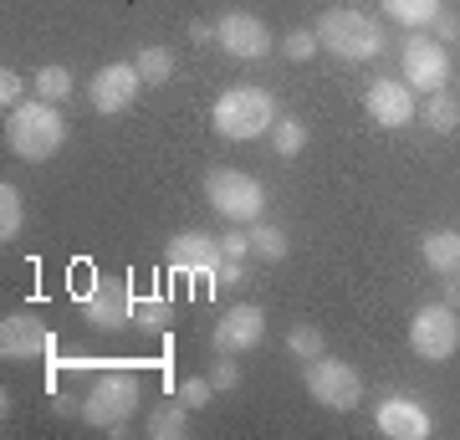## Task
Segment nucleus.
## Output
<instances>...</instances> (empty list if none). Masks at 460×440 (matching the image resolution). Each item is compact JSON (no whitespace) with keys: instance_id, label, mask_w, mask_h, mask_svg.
Instances as JSON below:
<instances>
[{"instance_id":"5","label":"nucleus","mask_w":460,"mask_h":440,"mask_svg":"<svg viewBox=\"0 0 460 440\" xmlns=\"http://www.w3.org/2000/svg\"><path fill=\"white\" fill-rule=\"evenodd\" d=\"M205 200H210V211H220L230 226H256L266 211V190L256 175L246 169H210L205 175Z\"/></svg>"},{"instance_id":"23","label":"nucleus","mask_w":460,"mask_h":440,"mask_svg":"<svg viewBox=\"0 0 460 440\" xmlns=\"http://www.w3.org/2000/svg\"><path fill=\"white\" fill-rule=\"evenodd\" d=\"M271 148H277L281 159H296V154L307 148V123H302L296 113L277 118V123H271Z\"/></svg>"},{"instance_id":"4","label":"nucleus","mask_w":460,"mask_h":440,"mask_svg":"<svg viewBox=\"0 0 460 440\" xmlns=\"http://www.w3.org/2000/svg\"><path fill=\"white\" fill-rule=\"evenodd\" d=\"M313 31H317V47L332 51L338 62H368V57L384 51L378 21L363 16V11H323V21H317Z\"/></svg>"},{"instance_id":"2","label":"nucleus","mask_w":460,"mask_h":440,"mask_svg":"<svg viewBox=\"0 0 460 440\" xmlns=\"http://www.w3.org/2000/svg\"><path fill=\"white\" fill-rule=\"evenodd\" d=\"M5 144H11V154H16V159L47 164L51 154L66 144V118L57 113V103H47V98L21 103V108H11V123H5Z\"/></svg>"},{"instance_id":"22","label":"nucleus","mask_w":460,"mask_h":440,"mask_svg":"<svg viewBox=\"0 0 460 440\" xmlns=\"http://www.w3.org/2000/svg\"><path fill=\"white\" fill-rule=\"evenodd\" d=\"M287 251H292V241L281 226H266V220L251 226V256L256 261H287Z\"/></svg>"},{"instance_id":"25","label":"nucleus","mask_w":460,"mask_h":440,"mask_svg":"<svg viewBox=\"0 0 460 440\" xmlns=\"http://www.w3.org/2000/svg\"><path fill=\"white\" fill-rule=\"evenodd\" d=\"M174 308H169L164 297H133V328L138 333H164Z\"/></svg>"},{"instance_id":"26","label":"nucleus","mask_w":460,"mask_h":440,"mask_svg":"<svg viewBox=\"0 0 460 440\" xmlns=\"http://www.w3.org/2000/svg\"><path fill=\"white\" fill-rule=\"evenodd\" d=\"M31 87H36V98L66 103V98H72V72H66V67H41V72L31 77Z\"/></svg>"},{"instance_id":"11","label":"nucleus","mask_w":460,"mask_h":440,"mask_svg":"<svg viewBox=\"0 0 460 440\" xmlns=\"http://www.w3.org/2000/svg\"><path fill=\"white\" fill-rule=\"evenodd\" d=\"M266 338V312L256 302H235V308L220 312V323L210 333V348L215 354H246Z\"/></svg>"},{"instance_id":"32","label":"nucleus","mask_w":460,"mask_h":440,"mask_svg":"<svg viewBox=\"0 0 460 440\" xmlns=\"http://www.w3.org/2000/svg\"><path fill=\"white\" fill-rule=\"evenodd\" d=\"M220 251H226V256H235V261H246L251 256V230L246 226H230L226 236H220Z\"/></svg>"},{"instance_id":"18","label":"nucleus","mask_w":460,"mask_h":440,"mask_svg":"<svg viewBox=\"0 0 460 440\" xmlns=\"http://www.w3.org/2000/svg\"><path fill=\"white\" fill-rule=\"evenodd\" d=\"M384 5V16L399 21V26H410V31H420V26H429V21L440 16L445 5L440 0H378Z\"/></svg>"},{"instance_id":"8","label":"nucleus","mask_w":460,"mask_h":440,"mask_svg":"<svg viewBox=\"0 0 460 440\" xmlns=\"http://www.w3.org/2000/svg\"><path fill=\"white\" fill-rule=\"evenodd\" d=\"M399 67H404V82L425 98L450 82V51H445V41H429V36H410L399 47Z\"/></svg>"},{"instance_id":"35","label":"nucleus","mask_w":460,"mask_h":440,"mask_svg":"<svg viewBox=\"0 0 460 440\" xmlns=\"http://www.w3.org/2000/svg\"><path fill=\"white\" fill-rule=\"evenodd\" d=\"M190 41L210 47V41H215V26H210V21H195V26H190Z\"/></svg>"},{"instance_id":"27","label":"nucleus","mask_w":460,"mask_h":440,"mask_svg":"<svg viewBox=\"0 0 460 440\" xmlns=\"http://www.w3.org/2000/svg\"><path fill=\"white\" fill-rule=\"evenodd\" d=\"M287 348H292L302 364H313V359H323V354H328V343H323V328H313V323H296L292 333H287Z\"/></svg>"},{"instance_id":"19","label":"nucleus","mask_w":460,"mask_h":440,"mask_svg":"<svg viewBox=\"0 0 460 440\" xmlns=\"http://www.w3.org/2000/svg\"><path fill=\"white\" fill-rule=\"evenodd\" d=\"M148 436L154 440H184L190 436V405H184V400H169L164 409H154V415H148Z\"/></svg>"},{"instance_id":"13","label":"nucleus","mask_w":460,"mask_h":440,"mask_svg":"<svg viewBox=\"0 0 460 440\" xmlns=\"http://www.w3.org/2000/svg\"><path fill=\"white\" fill-rule=\"evenodd\" d=\"M363 108L378 129H404V123H414V87L394 77H374L363 93Z\"/></svg>"},{"instance_id":"6","label":"nucleus","mask_w":460,"mask_h":440,"mask_svg":"<svg viewBox=\"0 0 460 440\" xmlns=\"http://www.w3.org/2000/svg\"><path fill=\"white\" fill-rule=\"evenodd\" d=\"M302 384H307V394H313L317 405L338 409V415H348V409L363 405V374L343 359H328V354L302 369Z\"/></svg>"},{"instance_id":"7","label":"nucleus","mask_w":460,"mask_h":440,"mask_svg":"<svg viewBox=\"0 0 460 440\" xmlns=\"http://www.w3.org/2000/svg\"><path fill=\"white\" fill-rule=\"evenodd\" d=\"M410 348L429 364H445L460 348V308H450V302H425L410 318Z\"/></svg>"},{"instance_id":"12","label":"nucleus","mask_w":460,"mask_h":440,"mask_svg":"<svg viewBox=\"0 0 460 440\" xmlns=\"http://www.w3.org/2000/svg\"><path fill=\"white\" fill-rule=\"evenodd\" d=\"M220 261H226V251H220V241H215L210 230H180V236L169 241V266H174L180 277H210L215 282Z\"/></svg>"},{"instance_id":"21","label":"nucleus","mask_w":460,"mask_h":440,"mask_svg":"<svg viewBox=\"0 0 460 440\" xmlns=\"http://www.w3.org/2000/svg\"><path fill=\"white\" fill-rule=\"evenodd\" d=\"M21 226H26V200H21V190L11 180L0 184V246H11L21 236Z\"/></svg>"},{"instance_id":"20","label":"nucleus","mask_w":460,"mask_h":440,"mask_svg":"<svg viewBox=\"0 0 460 440\" xmlns=\"http://www.w3.org/2000/svg\"><path fill=\"white\" fill-rule=\"evenodd\" d=\"M133 67H138L144 87H164V82H174V51L169 47H144L138 57H133Z\"/></svg>"},{"instance_id":"31","label":"nucleus","mask_w":460,"mask_h":440,"mask_svg":"<svg viewBox=\"0 0 460 440\" xmlns=\"http://www.w3.org/2000/svg\"><path fill=\"white\" fill-rule=\"evenodd\" d=\"M21 93H26V77H21L16 67H0V103H5V113L21 108Z\"/></svg>"},{"instance_id":"37","label":"nucleus","mask_w":460,"mask_h":440,"mask_svg":"<svg viewBox=\"0 0 460 440\" xmlns=\"http://www.w3.org/2000/svg\"><path fill=\"white\" fill-rule=\"evenodd\" d=\"M51 405H57V415H83V405H77V400H72V394H57V400H51Z\"/></svg>"},{"instance_id":"15","label":"nucleus","mask_w":460,"mask_h":440,"mask_svg":"<svg viewBox=\"0 0 460 440\" xmlns=\"http://www.w3.org/2000/svg\"><path fill=\"white\" fill-rule=\"evenodd\" d=\"M0 354L5 359H47L51 354V328L36 318V312H11L0 323Z\"/></svg>"},{"instance_id":"28","label":"nucleus","mask_w":460,"mask_h":440,"mask_svg":"<svg viewBox=\"0 0 460 440\" xmlns=\"http://www.w3.org/2000/svg\"><path fill=\"white\" fill-rule=\"evenodd\" d=\"M317 31H287L281 36V57H287V62H307V57H317Z\"/></svg>"},{"instance_id":"34","label":"nucleus","mask_w":460,"mask_h":440,"mask_svg":"<svg viewBox=\"0 0 460 440\" xmlns=\"http://www.w3.org/2000/svg\"><path fill=\"white\" fill-rule=\"evenodd\" d=\"M429 26H435V41H460V16H450V11H440Z\"/></svg>"},{"instance_id":"9","label":"nucleus","mask_w":460,"mask_h":440,"mask_svg":"<svg viewBox=\"0 0 460 440\" xmlns=\"http://www.w3.org/2000/svg\"><path fill=\"white\" fill-rule=\"evenodd\" d=\"M83 318L98 333H123L133 323V292L118 277H93V292H83Z\"/></svg>"},{"instance_id":"30","label":"nucleus","mask_w":460,"mask_h":440,"mask_svg":"<svg viewBox=\"0 0 460 440\" xmlns=\"http://www.w3.org/2000/svg\"><path fill=\"white\" fill-rule=\"evenodd\" d=\"M210 384H215L220 394H226V390H241V364H235V354H220V364L210 369Z\"/></svg>"},{"instance_id":"33","label":"nucleus","mask_w":460,"mask_h":440,"mask_svg":"<svg viewBox=\"0 0 460 440\" xmlns=\"http://www.w3.org/2000/svg\"><path fill=\"white\" fill-rule=\"evenodd\" d=\"M215 282H220V287H241V282H246V261L226 256L220 261V272H215Z\"/></svg>"},{"instance_id":"17","label":"nucleus","mask_w":460,"mask_h":440,"mask_svg":"<svg viewBox=\"0 0 460 440\" xmlns=\"http://www.w3.org/2000/svg\"><path fill=\"white\" fill-rule=\"evenodd\" d=\"M420 261H425L429 272H440V277L460 272V230H429V236H420Z\"/></svg>"},{"instance_id":"10","label":"nucleus","mask_w":460,"mask_h":440,"mask_svg":"<svg viewBox=\"0 0 460 440\" xmlns=\"http://www.w3.org/2000/svg\"><path fill=\"white\" fill-rule=\"evenodd\" d=\"M215 41L230 51V57H241V62H256L266 51L277 47L271 31H266L261 16H251V11H226V16L215 21Z\"/></svg>"},{"instance_id":"1","label":"nucleus","mask_w":460,"mask_h":440,"mask_svg":"<svg viewBox=\"0 0 460 440\" xmlns=\"http://www.w3.org/2000/svg\"><path fill=\"white\" fill-rule=\"evenodd\" d=\"M277 98L266 93V87H251V82H241V87H226L220 98H215L210 108V123L220 139H230V144H246V139H261V133H271V123H277Z\"/></svg>"},{"instance_id":"14","label":"nucleus","mask_w":460,"mask_h":440,"mask_svg":"<svg viewBox=\"0 0 460 440\" xmlns=\"http://www.w3.org/2000/svg\"><path fill=\"white\" fill-rule=\"evenodd\" d=\"M374 425H378V436H389V440H425L429 430H435L429 409L420 405V400H410V394H389V400L374 409Z\"/></svg>"},{"instance_id":"16","label":"nucleus","mask_w":460,"mask_h":440,"mask_svg":"<svg viewBox=\"0 0 460 440\" xmlns=\"http://www.w3.org/2000/svg\"><path fill=\"white\" fill-rule=\"evenodd\" d=\"M138 87H144V77H138L133 62H108L98 77H93V113H102V118L123 113V108L138 98Z\"/></svg>"},{"instance_id":"3","label":"nucleus","mask_w":460,"mask_h":440,"mask_svg":"<svg viewBox=\"0 0 460 440\" xmlns=\"http://www.w3.org/2000/svg\"><path fill=\"white\" fill-rule=\"evenodd\" d=\"M138 400H144L138 374H128V369H102L83 400V420L108 430V436H128V420H133V409H138Z\"/></svg>"},{"instance_id":"24","label":"nucleus","mask_w":460,"mask_h":440,"mask_svg":"<svg viewBox=\"0 0 460 440\" xmlns=\"http://www.w3.org/2000/svg\"><path fill=\"white\" fill-rule=\"evenodd\" d=\"M425 123L435 133L460 129V98H456V93H445V87H440V93H429V98H425Z\"/></svg>"},{"instance_id":"29","label":"nucleus","mask_w":460,"mask_h":440,"mask_svg":"<svg viewBox=\"0 0 460 440\" xmlns=\"http://www.w3.org/2000/svg\"><path fill=\"white\" fill-rule=\"evenodd\" d=\"M215 394H220V390H215L210 379H184V384H180V394H174V400H184V405H190V409H205V405H210V400H215Z\"/></svg>"},{"instance_id":"36","label":"nucleus","mask_w":460,"mask_h":440,"mask_svg":"<svg viewBox=\"0 0 460 440\" xmlns=\"http://www.w3.org/2000/svg\"><path fill=\"white\" fill-rule=\"evenodd\" d=\"M445 302H450V308H460V272H450V277H445Z\"/></svg>"}]
</instances>
